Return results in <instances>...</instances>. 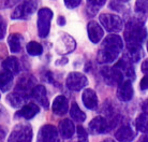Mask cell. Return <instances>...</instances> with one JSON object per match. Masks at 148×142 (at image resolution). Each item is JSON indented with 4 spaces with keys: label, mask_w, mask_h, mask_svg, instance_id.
Segmentation results:
<instances>
[{
    "label": "cell",
    "mask_w": 148,
    "mask_h": 142,
    "mask_svg": "<svg viewBox=\"0 0 148 142\" xmlns=\"http://www.w3.org/2000/svg\"><path fill=\"white\" fill-rule=\"evenodd\" d=\"M123 49V41L120 36L111 34L105 38L100 45L97 61L99 64H110L118 58Z\"/></svg>",
    "instance_id": "6da1fadb"
},
{
    "label": "cell",
    "mask_w": 148,
    "mask_h": 142,
    "mask_svg": "<svg viewBox=\"0 0 148 142\" xmlns=\"http://www.w3.org/2000/svg\"><path fill=\"white\" fill-rule=\"evenodd\" d=\"M147 38V31L144 23L138 19H131L126 24L125 39L128 43H138L142 44Z\"/></svg>",
    "instance_id": "7a4b0ae2"
},
{
    "label": "cell",
    "mask_w": 148,
    "mask_h": 142,
    "mask_svg": "<svg viewBox=\"0 0 148 142\" xmlns=\"http://www.w3.org/2000/svg\"><path fill=\"white\" fill-rule=\"evenodd\" d=\"M32 128L29 124L19 123L10 132L8 142H31Z\"/></svg>",
    "instance_id": "3957f363"
},
{
    "label": "cell",
    "mask_w": 148,
    "mask_h": 142,
    "mask_svg": "<svg viewBox=\"0 0 148 142\" xmlns=\"http://www.w3.org/2000/svg\"><path fill=\"white\" fill-rule=\"evenodd\" d=\"M53 11L48 8H42L38 13V32L39 37H47L51 30V22L53 19Z\"/></svg>",
    "instance_id": "277c9868"
},
{
    "label": "cell",
    "mask_w": 148,
    "mask_h": 142,
    "mask_svg": "<svg viewBox=\"0 0 148 142\" xmlns=\"http://www.w3.org/2000/svg\"><path fill=\"white\" fill-rule=\"evenodd\" d=\"M100 23L104 29L108 31V32H119L123 29V21L120 16L115 14H108V13H104L99 16Z\"/></svg>",
    "instance_id": "5b68a950"
},
{
    "label": "cell",
    "mask_w": 148,
    "mask_h": 142,
    "mask_svg": "<svg viewBox=\"0 0 148 142\" xmlns=\"http://www.w3.org/2000/svg\"><path fill=\"white\" fill-rule=\"evenodd\" d=\"M37 10V2L24 1L15 8L11 13L12 19H28Z\"/></svg>",
    "instance_id": "8992f818"
},
{
    "label": "cell",
    "mask_w": 148,
    "mask_h": 142,
    "mask_svg": "<svg viewBox=\"0 0 148 142\" xmlns=\"http://www.w3.org/2000/svg\"><path fill=\"white\" fill-rule=\"evenodd\" d=\"M66 84L70 90L78 92L88 85V79L81 72H71L68 75Z\"/></svg>",
    "instance_id": "52a82bcc"
},
{
    "label": "cell",
    "mask_w": 148,
    "mask_h": 142,
    "mask_svg": "<svg viewBox=\"0 0 148 142\" xmlns=\"http://www.w3.org/2000/svg\"><path fill=\"white\" fill-rule=\"evenodd\" d=\"M37 142H60L57 128L51 124L42 126L38 132Z\"/></svg>",
    "instance_id": "ba28073f"
},
{
    "label": "cell",
    "mask_w": 148,
    "mask_h": 142,
    "mask_svg": "<svg viewBox=\"0 0 148 142\" xmlns=\"http://www.w3.org/2000/svg\"><path fill=\"white\" fill-rule=\"evenodd\" d=\"M37 84V80L30 74L23 75L18 79L16 87H15L14 92L18 94H22L24 96H26L27 98H29L31 90Z\"/></svg>",
    "instance_id": "9c48e42d"
},
{
    "label": "cell",
    "mask_w": 148,
    "mask_h": 142,
    "mask_svg": "<svg viewBox=\"0 0 148 142\" xmlns=\"http://www.w3.org/2000/svg\"><path fill=\"white\" fill-rule=\"evenodd\" d=\"M101 74L104 82L108 85H115L123 82V74L121 71L115 67H104L101 70Z\"/></svg>",
    "instance_id": "30bf717a"
},
{
    "label": "cell",
    "mask_w": 148,
    "mask_h": 142,
    "mask_svg": "<svg viewBox=\"0 0 148 142\" xmlns=\"http://www.w3.org/2000/svg\"><path fill=\"white\" fill-rule=\"evenodd\" d=\"M89 132L91 135H101L110 130L108 120L103 116H96L95 119L90 121L88 125Z\"/></svg>",
    "instance_id": "8fae6325"
},
{
    "label": "cell",
    "mask_w": 148,
    "mask_h": 142,
    "mask_svg": "<svg viewBox=\"0 0 148 142\" xmlns=\"http://www.w3.org/2000/svg\"><path fill=\"white\" fill-rule=\"evenodd\" d=\"M76 43L74 41V39L69 34H63L60 36V39L57 42V52L59 54H68V53L73 52L75 50Z\"/></svg>",
    "instance_id": "7c38bea8"
},
{
    "label": "cell",
    "mask_w": 148,
    "mask_h": 142,
    "mask_svg": "<svg viewBox=\"0 0 148 142\" xmlns=\"http://www.w3.org/2000/svg\"><path fill=\"white\" fill-rule=\"evenodd\" d=\"M132 64L133 63L129 59V57L127 55H123L122 58H120V60L115 65V67L121 71L122 74L126 75L127 78H129V81H132L135 79V71H134Z\"/></svg>",
    "instance_id": "4fadbf2b"
},
{
    "label": "cell",
    "mask_w": 148,
    "mask_h": 142,
    "mask_svg": "<svg viewBox=\"0 0 148 142\" xmlns=\"http://www.w3.org/2000/svg\"><path fill=\"white\" fill-rule=\"evenodd\" d=\"M30 96L34 98L40 105H42L44 109H48L49 107V101H48L47 92L43 85H36L31 90Z\"/></svg>",
    "instance_id": "5bb4252c"
},
{
    "label": "cell",
    "mask_w": 148,
    "mask_h": 142,
    "mask_svg": "<svg viewBox=\"0 0 148 142\" xmlns=\"http://www.w3.org/2000/svg\"><path fill=\"white\" fill-rule=\"evenodd\" d=\"M133 86L131 81H123L120 83L117 90V98L122 102H128L133 97Z\"/></svg>",
    "instance_id": "9a60e30c"
},
{
    "label": "cell",
    "mask_w": 148,
    "mask_h": 142,
    "mask_svg": "<svg viewBox=\"0 0 148 142\" xmlns=\"http://www.w3.org/2000/svg\"><path fill=\"white\" fill-rule=\"evenodd\" d=\"M87 31H88V37L92 43H98L102 40L104 36L103 28L98 24L96 21H90L87 25Z\"/></svg>",
    "instance_id": "2e32d148"
},
{
    "label": "cell",
    "mask_w": 148,
    "mask_h": 142,
    "mask_svg": "<svg viewBox=\"0 0 148 142\" xmlns=\"http://www.w3.org/2000/svg\"><path fill=\"white\" fill-rule=\"evenodd\" d=\"M40 112V108L36 105L34 102H29L23 105L21 110H18L15 113V117H22V119H26V120H31L38 113Z\"/></svg>",
    "instance_id": "e0dca14e"
},
{
    "label": "cell",
    "mask_w": 148,
    "mask_h": 142,
    "mask_svg": "<svg viewBox=\"0 0 148 142\" xmlns=\"http://www.w3.org/2000/svg\"><path fill=\"white\" fill-rule=\"evenodd\" d=\"M53 112L57 115H64L69 111V101L64 96L59 95L54 99L52 103Z\"/></svg>",
    "instance_id": "ac0fdd59"
},
{
    "label": "cell",
    "mask_w": 148,
    "mask_h": 142,
    "mask_svg": "<svg viewBox=\"0 0 148 142\" xmlns=\"http://www.w3.org/2000/svg\"><path fill=\"white\" fill-rule=\"evenodd\" d=\"M82 100H83L84 105H85L87 109H89V110H95V109L98 107V103H99L98 96H97L96 92L93 90H91V88H86V90L83 92Z\"/></svg>",
    "instance_id": "d6986e66"
},
{
    "label": "cell",
    "mask_w": 148,
    "mask_h": 142,
    "mask_svg": "<svg viewBox=\"0 0 148 142\" xmlns=\"http://www.w3.org/2000/svg\"><path fill=\"white\" fill-rule=\"evenodd\" d=\"M74 132H75V126H74L73 122L69 119H64V120L60 121L59 127H58V134L60 137L63 139H70L73 137Z\"/></svg>",
    "instance_id": "ffe728a7"
},
{
    "label": "cell",
    "mask_w": 148,
    "mask_h": 142,
    "mask_svg": "<svg viewBox=\"0 0 148 142\" xmlns=\"http://www.w3.org/2000/svg\"><path fill=\"white\" fill-rule=\"evenodd\" d=\"M115 138L119 142H131L135 138V134L132 128L128 125H123L118 128V130L115 132Z\"/></svg>",
    "instance_id": "44dd1931"
},
{
    "label": "cell",
    "mask_w": 148,
    "mask_h": 142,
    "mask_svg": "<svg viewBox=\"0 0 148 142\" xmlns=\"http://www.w3.org/2000/svg\"><path fill=\"white\" fill-rule=\"evenodd\" d=\"M23 42L24 38L21 34H11L8 38V44L9 49L12 53H18L23 49Z\"/></svg>",
    "instance_id": "7402d4cb"
},
{
    "label": "cell",
    "mask_w": 148,
    "mask_h": 142,
    "mask_svg": "<svg viewBox=\"0 0 148 142\" xmlns=\"http://www.w3.org/2000/svg\"><path fill=\"white\" fill-rule=\"evenodd\" d=\"M127 49H128V54L127 56L129 57V59L132 63H136L141 59L143 56V48L142 44L138 43H128L127 44Z\"/></svg>",
    "instance_id": "603a6c76"
},
{
    "label": "cell",
    "mask_w": 148,
    "mask_h": 142,
    "mask_svg": "<svg viewBox=\"0 0 148 142\" xmlns=\"http://www.w3.org/2000/svg\"><path fill=\"white\" fill-rule=\"evenodd\" d=\"M7 100L11 105V107H13L15 109H18L22 108L23 105H25L26 101L28 100V98L26 96L22 95V94H18L13 90L12 93H10L7 96Z\"/></svg>",
    "instance_id": "cb8c5ba5"
},
{
    "label": "cell",
    "mask_w": 148,
    "mask_h": 142,
    "mask_svg": "<svg viewBox=\"0 0 148 142\" xmlns=\"http://www.w3.org/2000/svg\"><path fill=\"white\" fill-rule=\"evenodd\" d=\"M1 65H2L3 70L10 72V73H12V74H16V73H18L19 69H21L18 59L14 56L7 57V58L2 61V64Z\"/></svg>",
    "instance_id": "d4e9b609"
},
{
    "label": "cell",
    "mask_w": 148,
    "mask_h": 142,
    "mask_svg": "<svg viewBox=\"0 0 148 142\" xmlns=\"http://www.w3.org/2000/svg\"><path fill=\"white\" fill-rule=\"evenodd\" d=\"M13 80H14V75L3 70L0 72V90L1 92H9V90L13 85Z\"/></svg>",
    "instance_id": "484cf974"
},
{
    "label": "cell",
    "mask_w": 148,
    "mask_h": 142,
    "mask_svg": "<svg viewBox=\"0 0 148 142\" xmlns=\"http://www.w3.org/2000/svg\"><path fill=\"white\" fill-rule=\"evenodd\" d=\"M70 115L74 121H76L78 123H82L86 120V114L82 111L79 107L77 105V103H72L70 108Z\"/></svg>",
    "instance_id": "4316f807"
},
{
    "label": "cell",
    "mask_w": 148,
    "mask_h": 142,
    "mask_svg": "<svg viewBox=\"0 0 148 142\" xmlns=\"http://www.w3.org/2000/svg\"><path fill=\"white\" fill-rule=\"evenodd\" d=\"M26 50H27V53H28L29 55H31V56H39V55H41L42 52H43L42 45L36 41L28 42L26 45Z\"/></svg>",
    "instance_id": "83f0119b"
},
{
    "label": "cell",
    "mask_w": 148,
    "mask_h": 142,
    "mask_svg": "<svg viewBox=\"0 0 148 142\" xmlns=\"http://www.w3.org/2000/svg\"><path fill=\"white\" fill-rule=\"evenodd\" d=\"M136 128L143 134L147 135V113H141L136 119Z\"/></svg>",
    "instance_id": "f1b7e54d"
},
{
    "label": "cell",
    "mask_w": 148,
    "mask_h": 142,
    "mask_svg": "<svg viewBox=\"0 0 148 142\" xmlns=\"http://www.w3.org/2000/svg\"><path fill=\"white\" fill-rule=\"evenodd\" d=\"M105 1H88L87 2V12L89 16H93L101 7H103Z\"/></svg>",
    "instance_id": "f546056e"
},
{
    "label": "cell",
    "mask_w": 148,
    "mask_h": 142,
    "mask_svg": "<svg viewBox=\"0 0 148 142\" xmlns=\"http://www.w3.org/2000/svg\"><path fill=\"white\" fill-rule=\"evenodd\" d=\"M77 141L76 142H88V135L83 126H77Z\"/></svg>",
    "instance_id": "4dcf8cb0"
},
{
    "label": "cell",
    "mask_w": 148,
    "mask_h": 142,
    "mask_svg": "<svg viewBox=\"0 0 148 142\" xmlns=\"http://www.w3.org/2000/svg\"><path fill=\"white\" fill-rule=\"evenodd\" d=\"M135 11L140 14H147V1H137L135 3Z\"/></svg>",
    "instance_id": "1f68e13d"
},
{
    "label": "cell",
    "mask_w": 148,
    "mask_h": 142,
    "mask_svg": "<svg viewBox=\"0 0 148 142\" xmlns=\"http://www.w3.org/2000/svg\"><path fill=\"white\" fill-rule=\"evenodd\" d=\"M7 32V23L4 19L0 15V40H2Z\"/></svg>",
    "instance_id": "d6a6232c"
},
{
    "label": "cell",
    "mask_w": 148,
    "mask_h": 142,
    "mask_svg": "<svg viewBox=\"0 0 148 142\" xmlns=\"http://www.w3.org/2000/svg\"><path fill=\"white\" fill-rule=\"evenodd\" d=\"M127 1H112L111 3H110V8L111 9H113V10H116V11H118V12H120V11H122L123 10V8L125 7H122V4L123 3H126Z\"/></svg>",
    "instance_id": "836d02e7"
},
{
    "label": "cell",
    "mask_w": 148,
    "mask_h": 142,
    "mask_svg": "<svg viewBox=\"0 0 148 142\" xmlns=\"http://www.w3.org/2000/svg\"><path fill=\"white\" fill-rule=\"evenodd\" d=\"M81 0H66L64 1V4H66V7L68 9H75V8H77L79 4H81Z\"/></svg>",
    "instance_id": "e575fe53"
},
{
    "label": "cell",
    "mask_w": 148,
    "mask_h": 142,
    "mask_svg": "<svg viewBox=\"0 0 148 142\" xmlns=\"http://www.w3.org/2000/svg\"><path fill=\"white\" fill-rule=\"evenodd\" d=\"M140 87H141L142 90H147V75H144L143 79L141 80V84H140Z\"/></svg>",
    "instance_id": "d590c367"
},
{
    "label": "cell",
    "mask_w": 148,
    "mask_h": 142,
    "mask_svg": "<svg viewBox=\"0 0 148 142\" xmlns=\"http://www.w3.org/2000/svg\"><path fill=\"white\" fill-rule=\"evenodd\" d=\"M7 134H8L7 128L4 127V126H0V141H1V140H3V139L5 138Z\"/></svg>",
    "instance_id": "8d00e7d4"
},
{
    "label": "cell",
    "mask_w": 148,
    "mask_h": 142,
    "mask_svg": "<svg viewBox=\"0 0 148 142\" xmlns=\"http://www.w3.org/2000/svg\"><path fill=\"white\" fill-rule=\"evenodd\" d=\"M148 60H144L143 64H142V72L144 73L145 75H147V70H148Z\"/></svg>",
    "instance_id": "74e56055"
},
{
    "label": "cell",
    "mask_w": 148,
    "mask_h": 142,
    "mask_svg": "<svg viewBox=\"0 0 148 142\" xmlns=\"http://www.w3.org/2000/svg\"><path fill=\"white\" fill-rule=\"evenodd\" d=\"M58 24H59L60 26L66 25V19H64V16H63V15H60L59 17H58Z\"/></svg>",
    "instance_id": "f35d334b"
},
{
    "label": "cell",
    "mask_w": 148,
    "mask_h": 142,
    "mask_svg": "<svg viewBox=\"0 0 148 142\" xmlns=\"http://www.w3.org/2000/svg\"><path fill=\"white\" fill-rule=\"evenodd\" d=\"M138 142H147V135H143L141 139L138 140Z\"/></svg>",
    "instance_id": "ab89813d"
},
{
    "label": "cell",
    "mask_w": 148,
    "mask_h": 142,
    "mask_svg": "<svg viewBox=\"0 0 148 142\" xmlns=\"http://www.w3.org/2000/svg\"><path fill=\"white\" fill-rule=\"evenodd\" d=\"M102 142H114V141H113L112 139H105V140H103Z\"/></svg>",
    "instance_id": "60d3db41"
}]
</instances>
